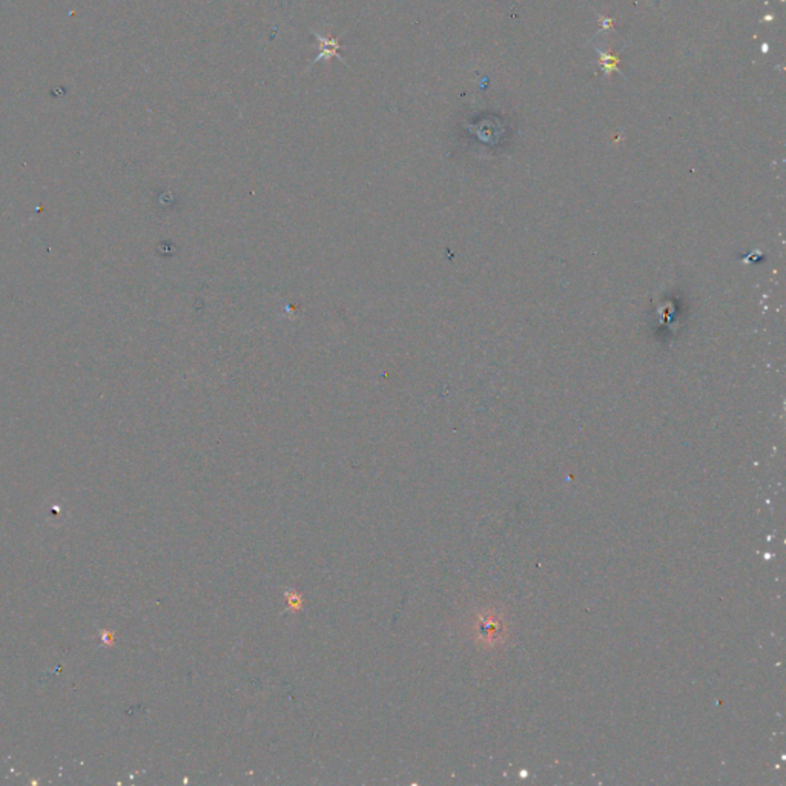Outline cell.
I'll return each instance as SVG.
<instances>
[{
    "mask_svg": "<svg viewBox=\"0 0 786 786\" xmlns=\"http://www.w3.org/2000/svg\"><path fill=\"white\" fill-rule=\"evenodd\" d=\"M316 40L320 42V50L322 53L316 56L315 61H312V65L316 63L318 61H322V59H332V57H340V61H344L343 57L340 56V44H338L337 39H333V37H327V36H320V34H316Z\"/></svg>",
    "mask_w": 786,
    "mask_h": 786,
    "instance_id": "6da1fadb",
    "label": "cell"
}]
</instances>
